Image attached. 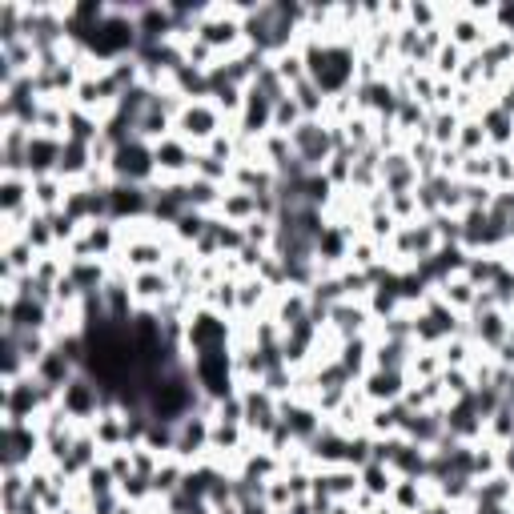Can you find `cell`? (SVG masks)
Here are the masks:
<instances>
[{"label": "cell", "mask_w": 514, "mask_h": 514, "mask_svg": "<svg viewBox=\"0 0 514 514\" xmlns=\"http://www.w3.org/2000/svg\"><path fill=\"white\" fill-rule=\"evenodd\" d=\"M109 173L113 181H129V185H145L157 177V161H153V145L133 137L125 145H113V157H109Z\"/></svg>", "instance_id": "cell-1"}, {"label": "cell", "mask_w": 514, "mask_h": 514, "mask_svg": "<svg viewBox=\"0 0 514 514\" xmlns=\"http://www.w3.org/2000/svg\"><path fill=\"white\" fill-rule=\"evenodd\" d=\"M57 406H61L73 422H89V418H101V410H109V398H105V390H101L89 374H77V378L61 390Z\"/></svg>", "instance_id": "cell-2"}, {"label": "cell", "mask_w": 514, "mask_h": 514, "mask_svg": "<svg viewBox=\"0 0 514 514\" xmlns=\"http://www.w3.org/2000/svg\"><path fill=\"white\" fill-rule=\"evenodd\" d=\"M221 109L205 97V101H189L185 109H181V117H177V137H185L193 149L197 145H209L213 137H221Z\"/></svg>", "instance_id": "cell-3"}, {"label": "cell", "mask_w": 514, "mask_h": 514, "mask_svg": "<svg viewBox=\"0 0 514 514\" xmlns=\"http://www.w3.org/2000/svg\"><path fill=\"white\" fill-rule=\"evenodd\" d=\"M153 161H157V173H161V181H165V177H181V173H193L197 149H193L185 137L169 133L165 141H157V145H153Z\"/></svg>", "instance_id": "cell-4"}, {"label": "cell", "mask_w": 514, "mask_h": 514, "mask_svg": "<svg viewBox=\"0 0 514 514\" xmlns=\"http://www.w3.org/2000/svg\"><path fill=\"white\" fill-rule=\"evenodd\" d=\"M474 334H478V342H486V346H506L510 322H506L498 310H486V314L474 322Z\"/></svg>", "instance_id": "cell-5"}, {"label": "cell", "mask_w": 514, "mask_h": 514, "mask_svg": "<svg viewBox=\"0 0 514 514\" xmlns=\"http://www.w3.org/2000/svg\"><path fill=\"white\" fill-rule=\"evenodd\" d=\"M494 185H514V157L506 149L494 153Z\"/></svg>", "instance_id": "cell-6"}, {"label": "cell", "mask_w": 514, "mask_h": 514, "mask_svg": "<svg viewBox=\"0 0 514 514\" xmlns=\"http://www.w3.org/2000/svg\"><path fill=\"white\" fill-rule=\"evenodd\" d=\"M458 57H462V49H454V45H450V49H442L438 69H442V73H458Z\"/></svg>", "instance_id": "cell-7"}, {"label": "cell", "mask_w": 514, "mask_h": 514, "mask_svg": "<svg viewBox=\"0 0 514 514\" xmlns=\"http://www.w3.org/2000/svg\"><path fill=\"white\" fill-rule=\"evenodd\" d=\"M53 514H81V510H73V506H61V510H53Z\"/></svg>", "instance_id": "cell-8"}]
</instances>
